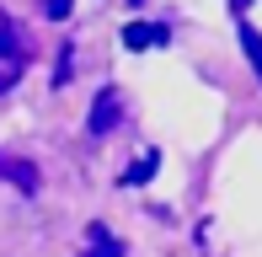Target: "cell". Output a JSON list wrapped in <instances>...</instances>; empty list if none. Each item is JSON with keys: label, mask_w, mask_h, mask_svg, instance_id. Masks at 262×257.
I'll return each instance as SVG.
<instances>
[{"label": "cell", "mask_w": 262, "mask_h": 257, "mask_svg": "<svg viewBox=\"0 0 262 257\" xmlns=\"http://www.w3.org/2000/svg\"><path fill=\"white\" fill-rule=\"evenodd\" d=\"M118 123H123V91H118V86H102L97 102H91V123H86V128L102 139V134H113Z\"/></svg>", "instance_id": "1"}, {"label": "cell", "mask_w": 262, "mask_h": 257, "mask_svg": "<svg viewBox=\"0 0 262 257\" xmlns=\"http://www.w3.org/2000/svg\"><path fill=\"white\" fill-rule=\"evenodd\" d=\"M27 54H32L27 49V32L0 11V59H6V65H27Z\"/></svg>", "instance_id": "2"}, {"label": "cell", "mask_w": 262, "mask_h": 257, "mask_svg": "<svg viewBox=\"0 0 262 257\" xmlns=\"http://www.w3.org/2000/svg\"><path fill=\"white\" fill-rule=\"evenodd\" d=\"M166 38H171V32H166L161 22H134V27H123V43H128V49H161Z\"/></svg>", "instance_id": "3"}, {"label": "cell", "mask_w": 262, "mask_h": 257, "mask_svg": "<svg viewBox=\"0 0 262 257\" xmlns=\"http://www.w3.org/2000/svg\"><path fill=\"white\" fill-rule=\"evenodd\" d=\"M0 177H11L21 193H38V166H32V161H11V156H0Z\"/></svg>", "instance_id": "4"}, {"label": "cell", "mask_w": 262, "mask_h": 257, "mask_svg": "<svg viewBox=\"0 0 262 257\" xmlns=\"http://www.w3.org/2000/svg\"><path fill=\"white\" fill-rule=\"evenodd\" d=\"M156 166H161V156H156V150H145V156H139L134 166L118 177V182H123V188H139V182H150V177H156Z\"/></svg>", "instance_id": "5"}, {"label": "cell", "mask_w": 262, "mask_h": 257, "mask_svg": "<svg viewBox=\"0 0 262 257\" xmlns=\"http://www.w3.org/2000/svg\"><path fill=\"white\" fill-rule=\"evenodd\" d=\"M80 257H123V241H118V236H107L102 225H91V247L80 252Z\"/></svg>", "instance_id": "6"}, {"label": "cell", "mask_w": 262, "mask_h": 257, "mask_svg": "<svg viewBox=\"0 0 262 257\" xmlns=\"http://www.w3.org/2000/svg\"><path fill=\"white\" fill-rule=\"evenodd\" d=\"M235 38H241L246 59H252V70H257V80H262V32H257V27H246V22H241V32H235Z\"/></svg>", "instance_id": "7"}, {"label": "cell", "mask_w": 262, "mask_h": 257, "mask_svg": "<svg viewBox=\"0 0 262 257\" xmlns=\"http://www.w3.org/2000/svg\"><path fill=\"white\" fill-rule=\"evenodd\" d=\"M70 6H75V0H43V16H54V22H64V16H70Z\"/></svg>", "instance_id": "8"}, {"label": "cell", "mask_w": 262, "mask_h": 257, "mask_svg": "<svg viewBox=\"0 0 262 257\" xmlns=\"http://www.w3.org/2000/svg\"><path fill=\"white\" fill-rule=\"evenodd\" d=\"M16 80H21V65H6V59H0V91H11Z\"/></svg>", "instance_id": "9"}, {"label": "cell", "mask_w": 262, "mask_h": 257, "mask_svg": "<svg viewBox=\"0 0 262 257\" xmlns=\"http://www.w3.org/2000/svg\"><path fill=\"white\" fill-rule=\"evenodd\" d=\"M246 6H252V0H230V11H246Z\"/></svg>", "instance_id": "10"}, {"label": "cell", "mask_w": 262, "mask_h": 257, "mask_svg": "<svg viewBox=\"0 0 262 257\" xmlns=\"http://www.w3.org/2000/svg\"><path fill=\"white\" fill-rule=\"evenodd\" d=\"M128 6H145V0H128Z\"/></svg>", "instance_id": "11"}]
</instances>
